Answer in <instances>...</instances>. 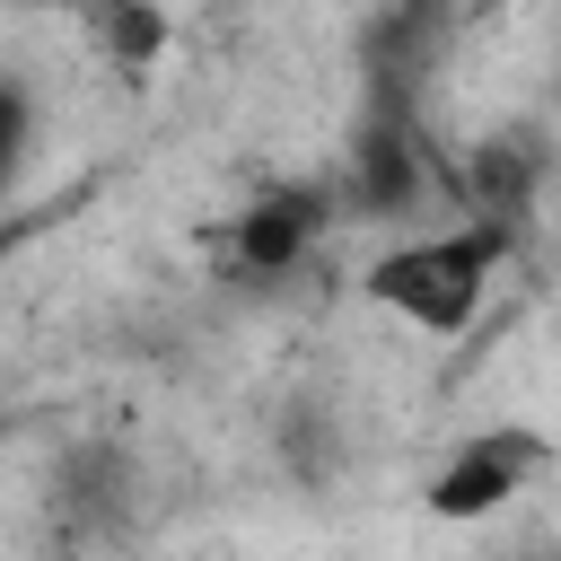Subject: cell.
I'll return each instance as SVG.
<instances>
[{"label": "cell", "instance_id": "obj_1", "mask_svg": "<svg viewBox=\"0 0 561 561\" xmlns=\"http://www.w3.org/2000/svg\"><path fill=\"white\" fill-rule=\"evenodd\" d=\"M508 254H517V228L465 210V219H447V228H421V237L386 245L359 289H368V307H386L394 324L447 342V333H465V324L482 316V298H491V280L508 272Z\"/></svg>", "mask_w": 561, "mask_h": 561}, {"label": "cell", "instance_id": "obj_2", "mask_svg": "<svg viewBox=\"0 0 561 561\" xmlns=\"http://www.w3.org/2000/svg\"><path fill=\"white\" fill-rule=\"evenodd\" d=\"M333 219H342V210H333V184H307V175L263 184L245 210H228V228H219V263H228L237 280H289V272L324 245Z\"/></svg>", "mask_w": 561, "mask_h": 561}, {"label": "cell", "instance_id": "obj_3", "mask_svg": "<svg viewBox=\"0 0 561 561\" xmlns=\"http://www.w3.org/2000/svg\"><path fill=\"white\" fill-rule=\"evenodd\" d=\"M552 473V438H535V430H517V421H491V430H473L465 447H447L438 456V473H430V517H447V526H473V517H491V508H508L517 491H535Z\"/></svg>", "mask_w": 561, "mask_h": 561}, {"label": "cell", "instance_id": "obj_4", "mask_svg": "<svg viewBox=\"0 0 561 561\" xmlns=\"http://www.w3.org/2000/svg\"><path fill=\"white\" fill-rule=\"evenodd\" d=\"M465 210L473 219H500V228H526V210H535V184H543V149L535 140H482L473 158H465Z\"/></svg>", "mask_w": 561, "mask_h": 561}, {"label": "cell", "instance_id": "obj_5", "mask_svg": "<svg viewBox=\"0 0 561 561\" xmlns=\"http://www.w3.org/2000/svg\"><path fill=\"white\" fill-rule=\"evenodd\" d=\"M79 18L96 26V44H105L123 70H149L158 44H167V18H158L149 0H79Z\"/></svg>", "mask_w": 561, "mask_h": 561}, {"label": "cell", "instance_id": "obj_6", "mask_svg": "<svg viewBox=\"0 0 561 561\" xmlns=\"http://www.w3.org/2000/svg\"><path fill=\"white\" fill-rule=\"evenodd\" d=\"M26 149H35V96L0 70V202L18 193V175H26Z\"/></svg>", "mask_w": 561, "mask_h": 561}, {"label": "cell", "instance_id": "obj_7", "mask_svg": "<svg viewBox=\"0 0 561 561\" xmlns=\"http://www.w3.org/2000/svg\"><path fill=\"white\" fill-rule=\"evenodd\" d=\"M44 219H53V210H0V272H9L18 254H26V237H35Z\"/></svg>", "mask_w": 561, "mask_h": 561}, {"label": "cell", "instance_id": "obj_8", "mask_svg": "<svg viewBox=\"0 0 561 561\" xmlns=\"http://www.w3.org/2000/svg\"><path fill=\"white\" fill-rule=\"evenodd\" d=\"M26 9H79V0H26Z\"/></svg>", "mask_w": 561, "mask_h": 561}]
</instances>
